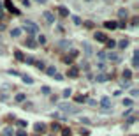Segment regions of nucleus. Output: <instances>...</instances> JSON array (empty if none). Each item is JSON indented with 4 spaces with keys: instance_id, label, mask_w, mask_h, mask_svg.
I'll return each mask as SVG.
<instances>
[{
    "instance_id": "nucleus-1",
    "label": "nucleus",
    "mask_w": 139,
    "mask_h": 136,
    "mask_svg": "<svg viewBox=\"0 0 139 136\" xmlns=\"http://www.w3.org/2000/svg\"><path fill=\"white\" fill-rule=\"evenodd\" d=\"M58 108H60L62 111H65V113H78V111H79V108L72 106V104H69V103H62V104H58Z\"/></svg>"
},
{
    "instance_id": "nucleus-2",
    "label": "nucleus",
    "mask_w": 139,
    "mask_h": 136,
    "mask_svg": "<svg viewBox=\"0 0 139 136\" xmlns=\"http://www.w3.org/2000/svg\"><path fill=\"white\" fill-rule=\"evenodd\" d=\"M23 27L26 28V32H28V34H35V32H37V28H39V27L35 25L34 21H30V20H26L25 23H23Z\"/></svg>"
},
{
    "instance_id": "nucleus-3",
    "label": "nucleus",
    "mask_w": 139,
    "mask_h": 136,
    "mask_svg": "<svg viewBox=\"0 0 139 136\" xmlns=\"http://www.w3.org/2000/svg\"><path fill=\"white\" fill-rule=\"evenodd\" d=\"M100 104H102V108H104V111H109V110H111V99H109V97H102V99H100Z\"/></svg>"
},
{
    "instance_id": "nucleus-4",
    "label": "nucleus",
    "mask_w": 139,
    "mask_h": 136,
    "mask_svg": "<svg viewBox=\"0 0 139 136\" xmlns=\"http://www.w3.org/2000/svg\"><path fill=\"white\" fill-rule=\"evenodd\" d=\"M95 39H97L99 42H106L107 41V35L104 32H95Z\"/></svg>"
},
{
    "instance_id": "nucleus-5",
    "label": "nucleus",
    "mask_w": 139,
    "mask_h": 136,
    "mask_svg": "<svg viewBox=\"0 0 139 136\" xmlns=\"http://www.w3.org/2000/svg\"><path fill=\"white\" fill-rule=\"evenodd\" d=\"M34 129L37 131V133H44V131H46V126L42 124V122H39V124H35V126H34Z\"/></svg>"
},
{
    "instance_id": "nucleus-6",
    "label": "nucleus",
    "mask_w": 139,
    "mask_h": 136,
    "mask_svg": "<svg viewBox=\"0 0 139 136\" xmlns=\"http://www.w3.org/2000/svg\"><path fill=\"white\" fill-rule=\"evenodd\" d=\"M44 20L48 21V23H55V16H53V14H51V12H44Z\"/></svg>"
},
{
    "instance_id": "nucleus-7",
    "label": "nucleus",
    "mask_w": 139,
    "mask_h": 136,
    "mask_svg": "<svg viewBox=\"0 0 139 136\" xmlns=\"http://www.w3.org/2000/svg\"><path fill=\"white\" fill-rule=\"evenodd\" d=\"M58 12H60V16H69V9H67V7H63V5H60V7H58Z\"/></svg>"
},
{
    "instance_id": "nucleus-8",
    "label": "nucleus",
    "mask_w": 139,
    "mask_h": 136,
    "mask_svg": "<svg viewBox=\"0 0 139 136\" xmlns=\"http://www.w3.org/2000/svg\"><path fill=\"white\" fill-rule=\"evenodd\" d=\"M104 27H106V28H111V30H114L116 27H118V23H116V21H106V23H104Z\"/></svg>"
},
{
    "instance_id": "nucleus-9",
    "label": "nucleus",
    "mask_w": 139,
    "mask_h": 136,
    "mask_svg": "<svg viewBox=\"0 0 139 136\" xmlns=\"http://www.w3.org/2000/svg\"><path fill=\"white\" fill-rule=\"evenodd\" d=\"M78 67H70V69H69V76L70 78H78Z\"/></svg>"
},
{
    "instance_id": "nucleus-10",
    "label": "nucleus",
    "mask_w": 139,
    "mask_h": 136,
    "mask_svg": "<svg viewBox=\"0 0 139 136\" xmlns=\"http://www.w3.org/2000/svg\"><path fill=\"white\" fill-rule=\"evenodd\" d=\"M106 58H109V60H113V62H118V60H120V57L116 55V53H107V55H106Z\"/></svg>"
},
{
    "instance_id": "nucleus-11",
    "label": "nucleus",
    "mask_w": 139,
    "mask_h": 136,
    "mask_svg": "<svg viewBox=\"0 0 139 136\" xmlns=\"http://www.w3.org/2000/svg\"><path fill=\"white\" fill-rule=\"evenodd\" d=\"M19 34H21V28H12V30H11V35H12V37H18Z\"/></svg>"
},
{
    "instance_id": "nucleus-12",
    "label": "nucleus",
    "mask_w": 139,
    "mask_h": 136,
    "mask_svg": "<svg viewBox=\"0 0 139 136\" xmlns=\"http://www.w3.org/2000/svg\"><path fill=\"white\" fill-rule=\"evenodd\" d=\"M46 73L49 74V76H55V74H56V69H55V67H48Z\"/></svg>"
},
{
    "instance_id": "nucleus-13",
    "label": "nucleus",
    "mask_w": 139,
    "mask_h": 136,
    "mask_svg": "<svg viewBox=\"0 0 139 136\" xmlns=\"http://www.w3.org/2000/svg\"><path fill=\"white\" fill-rule=\"evenodd\" d=\"M118 46H120V48H127V46H129V41H127V39H122V41L118 42Z\"/></svg>"
},
{
    "instance_id": "nucleus-14",
    "label": "nucleus",
    "mask_w": 139,
    "mask_h": 136,
    "mask_svg": "<svg viewBox=\"0 0 139 136\" xmlns=\"http://www.w3.org/2000/svg\"><path fill=\"white\" fill-rule=\"evenodd\" d=\"M127 14H129L127 9H120V11H118V16H120V18H127Z\"/></svg>"
},
{
    "instance_id": "nucleus-15",
    "label": "nucleus",
    "mask_w": 139,
    "mask_h": 136,
    "mask_svg": "<svg viewBox=\"0 0 139 136\" xmlns=\"http://www.w3.org/2000/svg\"><path fill=\"white\" fill-rule=\"evenodd\" d=\"M4 136H12V127H5L4 129Z\"/></svg>"
},
{
    "instance_id": "nucleus-16",
    "label": "nucleus",
    "mask_w": 139,
    "mask_h": 136,
    "mask_svg": "<svg viewBox=\"0 0 139 136\" xmlns=\"http://www.w3.org/2000/svg\"><path fill=\"white\" fill-rule=\"evenodd\" d=\"M137 57H139V51H134V60H132V64L137 67V64H139V60H137Z\"/></svg>"
},
{
    "instance_id": "nucleus-17",
    "label": "nucleus",
    "mask_w": 139,
    "mask_h": 136,
    "mask_svg": "<svg viewBox=\"0 0 139 136\" xmlns=\"http://www.w3.org/2000/svg\"><path fill=\"white\" fill-rule=\"evenodd\" d=\"M60 48H70V42L69 41H60Z\"/></svg>"
},
{
    "instance_id": "nucleus-18",
    "label": "nucleus",
    "mask_w": 139,
    "mask_h": 136,
    "mask_svg": "<svg viewBox=\"0 0 139 136\" xmlns=\"http://www.w3.org/2000/svg\"><path fill=\"white\" fill-rule=\"evenodd\" d=\"M106 44H107V48H114V46H116V42H114L113 39H107V41H106Z\"/></svg>"
},
{
    "instance_id": "nucleus-19",
    "label": "nucleus",
    "mask_w": 139,
    "mask_h": 136,
    "mask_svg": "<svg viewBox=\"0 0 139 136\" xmlns=\"http://www.w3.org/2000/svg\"><path fill=\"white\" fill-rule=\"evenodd\" d=\"M106 80H107V76H106V74H99V76H97V81H99V83L106 81Z\"/></svg>"
},
{
    "instance_id": "nucleus-20",
    "label": "nucleus",
    "mask_w": 139,
    "mask_h": 136,
    "mask_svg": "<svg viewBox=\"0 0 139 136\" xmlns=\"http://www.w3.org/2000/svg\"><path fill=\"white\" fill-rule=\"evenodd\" d=\"M83 46H85V51H86V55H92V48H90V44H83Z\"/></svg>"
},
{
    "instance_id": "nucleus-21",
    "label": "nucleus",
    "mask_w": 139,
    "mask_h": 136,
    "mask_svg": "<svg viewBox=\"0 0 139 136\" xmlns=\"http://www.w3.org/2000/svg\"><path fill=\"white\" fill-rule=\"evenodd\" d=\"M5 7H7L9 11H12V9H14V5H12V2H11V0H5Z\"/></svg>"
},
{
    "instance_id": "nucleus-22",
    "label": "nucleus",
    "mask_w": 139,
    "mask_h": 136,
    "mask_svg": "<svg viewBox=\"0 0 139 136\" xmlns=\"http://www.w3.org/2000/svg\"><path fill=\"white\" fill-rule=\"evenodd\" d=\"M25 44H26V46H28V48H35V46H37V44H35V42H34L32 39H28V41H26Z\"/></svg>"
},
{
    "instance_id": "nucleus-23",
    "label": "nucleus",
    "mask_w": 139,
    "mask_h": 136,
    "mask_svg": "<svg viewBox=\"0 0 139 136\" xmlns=\"http://www.w3.org/2000/svg\"><path fill=\"white\" fill-rule=\"evenodd\" d=\"M130 76H132V73H130L129 69H125V71H123V78H127V80H130Z\"/></svg>"
},
{
    "instance_id": "nucleus-24",
    "label": "nucleus",
    "mask_w": 139,
    "mask_h": 136,
    "mask_svg": "<svg viewBox=\"0 0 139 136\" xmlns=\"http://www.w3.org/2000/svg\"><path fill=\"white\" fill-rule=\"evenodd\" d=\"M14 55H16L18 60H25V57H23V53H21V51H14Z\"/></svg>"
},
{
    "instance_id": "nucleus-25",
    "label": "nucleus",
    "mask_w": 139,
    "mask_h": 136,
    "mask_svg": "<svg viewBox=\"0 0 139 136\" xmlns=\"http://www.w3.org/2000/svg\"><path fill=\"white\" fill-rule=\"evenodd\" d=\"M16 101H18V103H23V101H25V94H18V95H16Z\"/></svg>"
},
{
    "instance_id": "nucleus-26",
    "label": "nucleus",
    "mask_w": 139,
    "mask_h": 136,
    "mask_svg": "<svg viewBox=\"0 0 139 136\" xmlns=\"http://www.w3.org/2000/svg\"><path fill=\"white\" fill-rule=\"evenodd\" d=\"M123 106H132V99H123Z\"/></svg>"
},
{
    "instance_id": "nucleus-27",
    "label": "nucleus",
    "mask_w": 139,
    "mask_h": 136,
    "mask_svg": "<svg viewBox=\"0 0 139 136\" xmlns=\"http://www.w3.org/2000/svg\"><path fill=\"white\" fill-rule=\"evenodd\" d=\"M76 101H78V103H85V101H86V97H85V95H78V97H76Z\"/></svg>"
},
{
    "instance_id": "nucleus-28",
    "label": "nucleus",
    "mask_w": 139,
    "mask_h": 136,
    "mask_svg": "<svg viewBox=\"0 0 139 136\" xmlns=\"http://www.w3.org/2000/svg\"><path fill=\"white\" fill-rule=\"evenodd\" d=\"M23 81H25V83H34V80H32L30 76H23Z\"/></svg>"
},
{
    "instance_id": "nucleus-29",
    "label": "nucleus",
    "mask_w": 139,
    "mask_h": 136,
    "mask_svg": "<svg viewBox=\"0 0 139 136\" xmlns=\"http://www.w3.org/2000/svg\"><path fill=\"white\" fill-rule=\"evenodd\" d=\"M62 136H70V129H62Z\"/></svg>"
},
{
    "instance_id": "nucleus-30",
    "label": "nucleus",
    "mask_w": 139,
    "mask_h": 136,
    "mask_svg": "<svg viewBox=\"0 0 139 136\" xmlns=\"http://www.w3.org/2000/svg\"><path fill=\"white\" fill-rule=\"evenodd\" d=\"M70 94H72V92H70V88H65V90H63V97H69Z\"/></svg>"
},
{
    "instance_id": "nucleus-31",
    "label": "nucleus",
    "mask_w": 139,
    "mask_h": 136,
    "mask_svg": "<svg viewBox=\"0 0 139 136\" xmlns=\"http://www.w3.org/2000/svg\"><path fill=\"white\" fill-rule=\"evenodd\" d=\"M97 57H99L100 60H104V58H106V53H104V51H99V53H97Z\"/></svg>"
},
{
    "instance_id": "nucleus-32",
    "label": "nucleus",
    "mask_w": 139,
    "mask_h": 136,
    "mask_svg": "<svg viewBox=\"0 0 139 136\" xmlns=\"http://www.w3.org/2000/svg\"><path fill=\"white\" fill-rule=\"evenodd\" d=\"M16 134H18V136H26V131H23V129H19V131H18Z\"/></svg>"
},
{
    "instance_id": "nucleus-33",
    "label": "nucleus",
    "mask_w": 139,
    "mask_h": 136,
    "mask_svg": "<svg viewBox=\"0 0 139 136\" xmlns=\"http://www.w3.org/2000/svg\"><path fill=\"white\" fill-rule=\"evenodd\" d=\"M72 21H74V23H78V25H79V23H81V20H79L78 16H72Z\"/></svg>"
},
{
    "instance_id": "nucleus-34",
    "label": "nucleus",
    "mask_w": 139,
    "mask_h": 136,
    "mask_svg": "<svg viewBox=\"0 0 139 136\" xmlns=\"http://www.w3.org/2000/svg\"><path fill=\"white\" fill-rule=\"evenodd\" d=\"M39 42L44 44V42H46V37H44V35H39Z\"/></svg>"
},
{
    "instance_id": "nucleus-35",
    "label": "nucleus",
    "mask_w": 139,
    "mask_h": 136,
    "mask_svg": "<svg viewBox=\"0 0 139 136\" xmlns=\"http://www.w3.org/2000/svg\"><path fill=\"white\" fill-rule=\"evenodd\" d=\"M25 62H26V64H34V58H32V57H26Z\"/></svg>"
},
{
    "instance_id": "nucleus-36",
    "label": "nucleus",
    "mask_w": 139,
    "mask_h": 136,
    "mask_svg": "<svg viewBox=\"0 0 139 136\" xmlns=\"http://www.w3.org/2000/svg\"><path fill=\"white\" fill-rule=\"evenodd\" d=\"M63 62H65V64H70V62H72V57H65Z\"/></svg>"
},
{
    "instance_id": "nucleus-37",
    "label": "nucleus",
    "mask_w": 139,
    "mask_h": 136,
    "mask_svg": "<svg viewBox=\"0 0 139 136\" xmlns=\"http://www.w3.org/2000/svg\"><path fill=\"white\" fill-rule=\"evenodd\" d=\"M35 65H37L39 69H44V62H35Z\"/></svg>"
},
{
    "instance_id": "nucleus-38",
    "label": "nucleus",
    "mask_w": 139,
    "mask_h": 136,
    "mask_svg": "<svg viewBox=\"0 0 139 136\" xmlns=\"http://www.w3.org/2000/svg\"><path fill=\"white\" fill-rule=\"evenodd\" d=\"M55 80H58V81H62V80H63V76H62V74H58V73H56V74H55Z\"/></svg>"
},
{
    "instance_id": "nucleus-39",
    "label": "nucleus",
    "mask_w": 139,
    "mask_h": 136,
    "mask_svg": "<svg viewBox=\"0 0 139 136\" xmlns=\"http://www.w3.org/2000/svg\"><path fill=\"white\" fill-rule=\"evenodd\" d=\"M18 126H19V127H25L26 122H25V120H18Z\"/></svg>"
},
{
    "instance_id": "nucleus-40",
    "label": "nucleus",
    "mask_w": 139,
    "mask_h": 136,
    "mask_svg": "<svg viewBox=\"0 0 139 136\" xmlns=\"http://www.w3.org/2000/svg\"><path fill=\"white\" fill-rule=\"evenodd\" d=\"M85 27H88V28H92V27H93V23H92V21H85Z\"/></svg>"
},
{
    "instance_id": "nucleus-41",
    "label": "nucleus",
    "mask_w": 139,
    "mask_h": 136,
    "mask_svg": "<svg viewBox=\"0 0 139 136\" xmlns=\"http://www.w3.org/2000/svg\"><path fill=\"white\" fill-rule=\"evenodd\" d=\"M42 92H44V94H49V87H42Z\"/></svg>"
},
{
    "instance_id": "nucleus-42",
    "label": "nucleus",
    "mask_w": 139,
    "mask_h": 136,
    "mask_svg": "<svg viewBox=\"0 0 139 136\" xmlns=\"http://www.w3.org/2000/svg\"><path fill=\"white\" fill-rule=\"evenodd\" d=\"M51 127H53V131H58V129H60V126H58V124H53Z\"/></svg>"
},
{
    "instance_id": "nucleus-43",
    "label": "nucleus",
    "mask_w": 139,
    "mask_h": 136,
    "mask_svg": "<svg viewBox=\"0 0 139 136\" xmlns=\"http://www.w3.org/2000/svg\"><path fill=\"white\" fill-rule=\"evenodd\" d=\"M35 2H39V4H46L48 0H35Z\"/></svg>"
},
{
    "instance_id": "nucleus-44",
    "label": "nucleus",
    "mask_w": 139,
    "mask_h": 136,
    "mask_svg": "<svg viewBox=\"0 0 139 136\" xmlns=\"http://www.w3.org/2000/svg\"><path fill=\"white\" fill-rule=\"evenodd\" d=\"M4 16V11H2V5H0V18Z\"/></svg>"
},
{
    "instance_id": "nucleus-45",
    "label": "nucleus",
    "mask_w": 139,
    "mask_h": 136,
    "mask_svg": "<svg viewBox=\"0 0 139 136\" xmlns=\"http://www.w3.org/2000/svg\"><path fill=\"white\" fill-rule=\"evenodd\" d=\"M86 2H90V0H86Z\"/></svg>"
},
{
    "instance_id": "nucleus-46",
    "label": "nucleus",
    "mask_w": 139,
    "mask_h": 136,
    "mask_svg": "<svg viewBox=\"0 0 139 136\" xmlns=\"http://www.w3.org/2000/svg\"><path fill=\"white\" fill-rule=\"evenodd\" d=\"M0 42H2V39H0Z\"/></svg>"
},
{
    "instance_id": "nucleus-47",
    "label": "nucleus",
    "mask_w": 139,
    "mask_h": 136,
    "mask_svg": "<svg viewBox=\"0 0 139 136\" xmlns=\"http://www.w3.org/2000/svg\"><path fill=\"white\" fill-rule=\"evenodd\" d=\"M0 53H2V51H0Z\"/></svg>"
}]
</instances>
